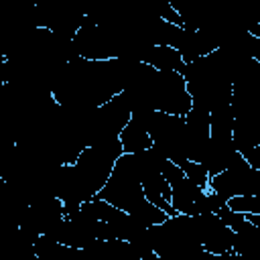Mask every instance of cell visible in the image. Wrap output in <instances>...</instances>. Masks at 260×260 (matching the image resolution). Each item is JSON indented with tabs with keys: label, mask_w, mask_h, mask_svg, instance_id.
I'll return each instance as SVG.
<instances>
[{
	"label": "cell",
	"mask_w": 260,
	"mask_h": 260,
	"mask_svg": "<svg viewBox=\"0 0 260 260\" xmlns=\"http://www.w3.org/2000/svg\"><path fill=\"white\" fill-rule=\"evenodd\" d=\"M181 169H183V173H185V177L189 179V181H193L197 187H201V189H209V173H207V169L201 165V162H195V160H185L183 165H181Z\"/></svg>",
	"instance_id": "277c9868"
},
{
	"label": "cell",
	"mask_w": 260,
	"mask_h": 260,
	"mask_svg": "<svg viewBox=\"0 0 260 260\" xmlns=\"http://www.w3.org/2000/svg\"><path fill=\"white\" fill-rule=\"evenodd\" d=\"M195 238L205 252L225 254L234 250V232L223 223L217 213L195 215Z\"/></svg>",
	"instance_id": "6da1fadb"
},
{
	"label": "cell",
	"mask_w": 260,
	"mask_h": 260,
	"mask_svg": "<svg viewBox=\"0 0 260 260\" xmlns=\"http://www.w3.org/2000/svg\"><path fill=\"white\" fill-rule=\"evenodd\" d=\"M142 63L150 65L152 69L160 71V73H169V71H175V73H183L185 71V61L181 57V53L171 47V45H154V47H148L142 57H140Z\"/></svg>",
	"instance_id": "7a4b0ae2"
},
{
	"label": "cell",
	"mask_w": 260,
	"mask_h": 260,
	"mask_svg": "<svg viewBox=\"0 0 260 260\" xmlns=\"http://www.w3.org/2000/svg\"><path fill=\"white\" fill-rule=\"evenodd\" d=\"M118 140L124 148V154H140L148 148H152V138L146 130V126L138 120V118H132L124 128L122 132L118 134Z\"/></svg>",
	"instance_id": "3957f363"
}]
</instances>
